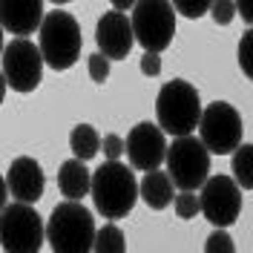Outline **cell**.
<instances>
[{"instance_id": "cell-6", "label": "cell", "mask_w": 253, "mask_h": 253, "mask_svg": "<svg viewBox=\"0 0 253 253\" xmlns=\"http://www.w3.org/2000/svg\"><path fill=\"white\" fill-rule=\"evenodd\" d=\"M167 175L181 193H196L205 187L210 178V150L202 144V138H173L167 150Z\"/></svg>"}, {"instance_id": "cell-19", "label": "cell", "mask_w": 253, "mask_h": 253, "mask_svg": "<svg viewBox=\"0 0 253 253\" xmlns=\"http://www.w3.org/2000/svg\"><path fill=\"white\" fill-rule=\"evenodd\" d=\"M92 253H126L124 230H121L115 221L104 224V227H98V236H95Z\"/></svg>"}, {"instance_id": "cell-26", "label": "cell", "mask_w": 253, "mask_h": 253, "mask_svg": "<svg viewBox=\"0 0 253 253\" xmlns=\"http://www.w3.org/2000/svg\"><path fill=\"white\" fill-rule=\"evenodd\" d=\"M104 156H107V161H118V158L126 153V141L121 138V135H115V132H110V135H104Z\"/></svg>"}, {"instance_id": "cell-14", "label": "cell", "mask_w": 253, "mask_h": 253, "mask_svg": "<svg viewBox=\"0 0 253 253\" xmlns=\"http://www.w3.org/2000/svg\"><path fill=\"white\" fill-rule=\"evenodd\" d=\"M46 20L43 3L41 0H3L0 3V23L9 35H17L20 41H26V35L41 32Z\"/></svg>"}, {"instance_id": "cell-21", "label": "cell", "mask_w": 253, "mask_h": 253, "mask_svg": "<svg viewBox=\"0 0 253 253\" xmlns=\"http://www.w3.org/2000/svg\"><path fill=\"white\" fill-rule=\"evenodd\" d=\"M173 207L178 219H196V213H202V199L196 193H178Z\"/></svg>"}, {"instance_id": "cell-18", "label": "cell", "mask_w": 253, "mask_h": 253, "mask_svg": "<svg viewBox=\"0 0 253 253\" xmlns=\"http://www.w3.org/2000/svg\"><path fill=\"white\" fill-rule=\"evenodd\" d=\"M230 173L242 190H253V144H242L230 158Z\"/></svg>"}, {"instance_id": "cell-11", "label": "cell", "mask_w": 253, "mask_h": 253, "mask_svg": "<svg viewBox=\"0 0 253 253\" xmlns=\"http://www.w3.org/2000/svg\"><path fill=\"white\" fill-rule=\"evenodd\" d=\"M167 135L158 124L141 121L129 129L126 135V158H129V167L132 170H141V173H153L161 164H167Z\"/></svg>"}, {"instance_id": "cell-16", "label": "cell", "mask_w": 253, "mask_h": 253, "mask_svg": "<svg viewBox=\"0 0 253 253\" xmlns=\"http://www.w3.org/2000/svg\"><path fill=\"white\" fill-rule=\"evenodd\" d=\"M173 178L167 173H161V170H153V173H144L141 178V199L144 205L150 207V210H164V207L175 202L173 196Z\"/></svg>"}, {"instance_id": "cell-3", "label": "cell", "mask_w": 253, "mask_h": 253, "mask_svg": "<svg viewBox=\"0 0 253 253\" xmlns=\"http://www.w3.org/2000/svg\"><path fill=\"white\" fill-rule=\"evenodd\" d=\"M95 236H98V227H95L92 210L81 202H61L49 213L46 242L52 253H92Z\"/></svg>"}, {"instance_id": "cell-7", "label": "cell", "mask_w": 253, "mask_h": 253, "mask_svg": "<svg viewBox=\"0 0 253 253\" xmlns=\"http://www.w3.org/2000/svg\"><path fill=\"white\" fill-rule=\"evenodd\" d=\"M242 115L233 104L227 101H213L202 112V124H199V138L210 150V156H233L242 147Z\"/></svg>"}, {"instance_id": "cell-15", "label": "cell", "mask_w": 253, "mask_h": 253, "mask_svg": "<svg viewBox=\"0 0 253 253\" xmlns=\"http://www.w3.org/2000/svg\"><path fill=\"white\" fill-rule=\"evenodd\" d=\"M58 187L66 196V202H81L84 196L92 193V173L86 170V164L78 158L63 161L58 170Z\"/></svg>"}, {"instance_id": "cell-17", "label": "cell", "mask_w": 253, "mask_h": 253, "mask_svg": "<svg viewBox=\"0 0 253 253\" xmlns=\"http://www.w3.org/2000/svg\"><path fill=\"white\" fill-rule=\"evenodd\" d=\"M104 147V138L98 135V129L92 124H75L72 132H69V150H72V158L78 161H89V158L98 156V150Z\"/></svg>"}, {"instance_id": "cell-20", "label": "cell", "mask_w": 253, "mask_h": 253, "mask_svg": "<svg viewBox=\"0 0 253 253\" xmlns=\"http://www.w3.org/2000/svg\"><path fill=\"white\" fill-rule=\"evenodd\" d=\"M239 69L245 72L248 81H253V29L242 32V41H239Z\"/></svg>"}, {"instance_id": "cell-5", "label": "cell", "mask_w": 253, "mask_h": 253, "mask_svg": "<svg viewBox=\"0 0 253 253\" xmlns=\"http://www.w3.org/2000/svg\"><path fill=\"white\" fill-rule=\"evenodd\" d=\"M0 242L6 253H41L46 242V224L35 205H20V202L3 205Z\"/></svg>"}, {"instance_id": "cell-27", "label": "cell", "mask_w": 253, "mask_h": 253, "mask_svg": "<svg viewBox=\"0 0 253 253\" xmlns=\"http://www.w3.org/2000/svg\"><path fill=\"white\" fill-rule=\"evenodd\" d=\"M141 72H144V75H150V78H156L158 72H161V58H158V55H153V52H144Z\"/></svg>"}, {"instance_id": "cell-10", "label": "cell", "mask_w": 253, "mask_h": 253, "mask_svg": "<svg viewBox=\"0 0 253 253\" xmlns=\"http://www.w3.org/2000/svg\"><path fill=\"white\" fill-rule=\"evenodd\" d=\"M199 199H202V216L219 230L230 227L242 213V187L233 181V175H210Z\"/></svg>"}, {"instance_id": "cell-22", "label": "cell", "mask_w": 253, "mask_h": 253, "mask_svg": "<svg viewBox=\"0 0 253 253\" xmlns=\"http://www.w3.org/2000/svg\"><path fill=\"white\" fill-rule=\"evenodd\" d=\"M205 253H236L233 236H230L227 230L213 227V233H210V236H207V242H205Z\"/></svg>"}, {"instance_id": "cell-2", "label": "cell", "mask_w": 253, "mask_h": 253, "mask_svg": "<svg viewBox=\"0 0 253 253\" xmlns=\"http://www.w3.org/2000/svg\"><path fill=\"white\" fill-rule=\"evenodd\" d=\"M92 205L104 219H124L141 199V181H135L132 167L121 161H107L92 173Z\"/></svg>"}, {"instance_id": "cell-28", "label": "cell", "mask_w": 253, "mask_h": 253, "mask_svg": "<svg viewBox=\"0 0 253 253\" xmlns=\"http://www.w3.org/2000/svg\"><path fill=\"white\" fill-rule=\"evenodd\" d=\"M236 12L242 15V20L253 29V0H239L236 3Z\"/></svg>"}, {"instance_id": "cell-4", "label": "cell", "mask_w": 253, "mask_h": 253, "mask_svg": "<svg viewBox=\"0 0 253 253\" xmlns=\"http://www.w3.org/2000/svg\"><path fill=\"white\" fill-rule=\"evenodd\" d=\"M38 46L46 66H52L55 72L75 66V61L81 58V46H84L78 20L63 9L46 12V20L38 32Z\"/></svg>"}, {"instance_id": "cell-23", "label": "cell", "mask_w": 253, "mask_h": 253, "mask_svg": "<svg viewBox=\"0 0 253 253\" xmlns=\"http://www.w3.org/2000/svg\"><path fill=\"white\" fill-rule=\"evenodd\" d=\"M86 69H89V78L95 84H104V81L110 78V58H104L101 52H95V55H89V61H86Z\"/></svg>"}, {"instance_id": "cell-9", "label": "cell", "mask_w": 253, "mask_h": 253, "mask_svg": "<svg viewBox=\"0 0 253 253\" xmlns=\"http://www.w3.org/2000/svg\"><path fill=\"white\" fill-rule=\"evenodd\" d=\"M43 55L41 46H35L29 38L26 41H9L3 46V81L6 86H12L15 92H32L41 86L43 78Z\"/></svg>"}, {"instance_id": "cell-25", "label": "cell", "mask_w": 253, "mask_h": 253, "mask_svg": "<svg viewBox=\"0 0 253 253\" xmlns=\"http://www.w3.org/2000/svg\"><path fill=\"white\" fill-rule=\"evenodd\" d=\"M210 15H213V20H216L219 26H227L239 12H236V3H230V0H216V3L210 6Z\"/></svg>"}, {"instance_id": "cell-8", "label": "cell", "mask_w": 253, "mask_h": 253, "mask_svg": "<svg viewBox=\"0 0 253 253\" xmlns=\"http://www.w3.org/2000/svg\"><path fill=\"white\" fill-rule=\"evenodd\" d=\"M132 32H135V43L144 52H164L173 43L175 35V6L164 0H141L132 9Z\"/></svg>"}, {"instance_id": "cell-1", "label": "cell", "mask_w": 253, "mask_h": 253, "mask_svg": "<svg viewBox=\"0 0 253 253\" xmlns=\"http://www.w3.org/2000/svg\"><path fill=\"white\" fill-rule=\"evenodd\" d=\"M202 98L199 89L184 78L167 81L156 95V124L164 129V135L187 138L202 124Z\"/></svg>"}, {"instance_id": "cell-24", "label": "cell", "mask_w": 253, "mask_h": 253, "mask_svg": "<svg viewBox=\"0 0 253 253\" xmlns=\"http://www.w3.org/2000/svg\"><path fill=\"white\" fill-rule=\"evenodd\" d=\"M173 6H175V12H181L184 17H193L196 20V17L205 15V12H210L213 3H207V0H175Z\"/></svg>"}, {"instance_id": "cell-12", "label": "cell", "mask_w": 253, "mask_h": 253, "mask_svg": "<svg viewBox=\"0 0 253 253\" xmlns=\"http://www.w3.org/2000/svg\"><path fill=\"white\" fill-rule=\"evenodd\" d=\"M95 41L98 52L110 61H121L129 55V49L135 46V32L132 20L124 12H104L95 23Z\"/></svg>"}, {"instance_id": "cell-13", "label": "cell", "mask_w": 253, "mask_h": 253, "mask_svg": "<svg viewBox=\"0 0 253 253\" xmlns=\"http://www.w3.org/2000/svg\"><path fill=\"white\" fill-rule=\"evenodd\" d=\"M3 184L9 190V196L20 202V205H35L41 196H43V187H46V175H43V167L29 156H20L9 164V170L3 175Z\"/></svg>"}]
</instances>
